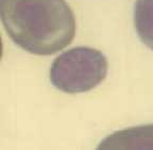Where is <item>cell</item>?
Returning <instances> with one entry per match:
<instances>
[{"label": "cell", "instance_id": "obj_2", "mask_svg": "<svg viewBox=\"0 0 153 150\" xmlns=\"http://www.w3.org/2000/svg\"><path fill=\"white\" fill-rule=\"evenodd\" d=\"M108 74V60L102 52L76 47L57 56L50 68L51 83L65 93H83L100 85Z\"/></svg>", "mask_w": 153, "mask_h": 150}, {"label": "cell", "instance_id": "obj_5", "mask_svg": "<svg viewBox=\"0 0 153 150\" xmlns=\"http://www.w3.org/2000/svg\"><path fill=\"white\" fill-rule=\"evenodd\" d=\"M3 54V43H2V38H1V35H0V60L2 57Z\"/></svg>", "mask_w": 153, "mask_h": 150}, {"label": "cell", "instance_id": "obj_4", "mask_svg": "<svg viewBox=\"0 0 153 150\" xmlns=\"http://www.w3.org/2000/svg\"><path fill=\"white\" fill-rule=\"evenodd\" d=\"M134 24L141 42L153 50V0H136Z\"/></svg>", "mask_w": 153, "mask_h": 150}, {"label": "cell", "instance_id": "obj_1", "mask_svg": "<svg viewBox=\"0 0 153 150\" xmlns=\"http://www.w3.org/2000/svg\"><path fill=\"white\" fill-rule=\"evenodd\" d=\"M0 20L18 47L35 55L54 54L76 35L74 12L65 0H0Z\"/></svg>", "mask_w": 153, "mask_h": 150}, {"label": "cell", "instance_id": "obj_3", "mask_svg": "<svg viewBox=\"0 0 153 150\" xmlns=\"http://www.w3.org/2000/svg\"><path fill=\"white\" fill-rule=\"evenodd\" d=\"M96 150H153V124L116 131L102 140Z\"/></svg>", "mask_w": 153, "mask_h": 150}]
</instances>
